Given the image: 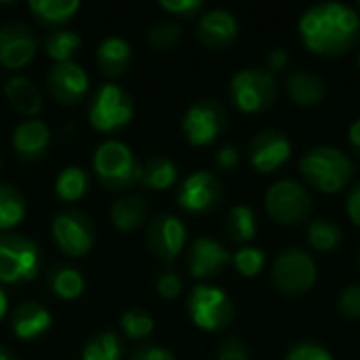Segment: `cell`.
Instances as JSON below:
<instances>
[{
  "instance_id": "22",
  "label": "cell",
  "mask_w": 360,
  "mask_h": 360,
  "mask_svg": "<svg viewBox=\"0 0 360 360\" xmlns=\"http://www.w3.org/2000/svg\"><path fill=\"white\" fill-rule=\"evenodd\" d=\"M131 59H133V51L124 38L112 36L97 46V68L108 78H116L124 74L127 68L131 65Z\"/></svg>"
},
{
  "instance_id": "17",
  "label": "cell",
  "mask_w": 360,
  "mask_h": 360,
  "mask_svg": "<svg viewBox=\"0 0 360 360\" xmlns=\"http://www.w3.org/2000/svg\"><path fill=\"white\" fill-rule=\"evenodd\" d=\"M232 264V253L215 238L200 236L192 243L188 253V270L194 278L207 281L219 276Z\"/></svg>"
},
{
  "instance_id": "34",
  "label": "cell",
  "mask_w": 360,
  "mask_h": 360,
  "mask_svg": "<svg viewBox=\"0 0 360 360\" xmlns=\"http://www.w3.org/2000/svg\"><path fill=\"white\" fill-rule=\"evenodd\" d=\"M232 266L245 278H255L266 266V253L257 247H243L232 255Z\"/></svg>"
},
{
  "instance_id": "48",
  "label": "cell",
  "mask_w": 360,
  "mask_h": 360,
  "mask_svg": "<svg viewBox=\"0 0 360 360\" xmlns=\"http://www.w3.org/2000/svg\"><path fill=\"white\" fill-rule=\"evenodd\" d=\"M0 360H15V359H13V354H11L6 348H2V346H0Z\"/></svg>"
},
{
  "instance_id": "5",
  "label": "cell",
  "mask_w": 360,
  "mask_h": 360,
  "mask_svg": "<svg viewBox=\"0 0 360 360\" xmlns=\"http://www.w3.org/2000/svg\"><path fill=\"white\" fill-rule=\"evenodd\" d=\"M314 200L308 188L295 179H278L266 192V213L281 226H302L310 219Z\"/></svg>"
},
{
  "instance_id": "12",
  "label": "cell",
  "mask_w": 360,
  "mask_h": 360,
  "mask_svg": "<svg viewBox=\"0 0 360 360\" xmlns=\"http://www.w3.org/2000/svg\"><path fill=\"white\" fill-rule=\"evenodd\" d=\"M221 198H224V186L219 177L211 171H196L188 175L177 190L179 207L192 215H200L217 209Z\"/></svg>"
},
{
  "instance_id": "49",
  "label": "cell",
  "mask_w": 360,
  "mask_h": 360,
  "mask_svg": "<svg viewBox=\"0 0 360 360\" xmlns=\"http://www.w3.org/2000/svg\"><path fill=\"white\" fill-rule=\"evenodd\" d=\"M356 65H359V70H360V44H359V51H356Z\"/></svg>"
},
{
  "instance_id": "10",
  "label": "cell",
  "mask_w": 360,
  "mask_h": 360,
  "mask_svg": "<svg viewBox=\"0 0 360 360\" xmlns=\"http://www.w3.org/2000/svg\"><path fill=\"white\" fill-rule=\"evenodd\" d=\"M228 116L219 101L200 99L188 108L181 120V129L190 146L205 148L217 141V137L226 131Z\"/></svg>"
},
{
  "instance_id": "3",
  "label": "cell",
  "mask_w": 360,
  "mask_h": 360,
  "mask_svg": "<svg viewBox=\"0 0 360 360\" xmlns=\"http://www.w3.org/2000/svg\"><path fill=\"white\" fill-rule=\"evenodd\" d=\"M93 171L108 190H127L141 177V165L133 150L116 139L103 141L93 156Z\"/></svg>"
},
{
  "instance_id": "18",
  "label": "cell",
  "mask_w": 360,
  "mask_h": 360,
  "mask_svg": "<svg viewBox=\"0 0 360 360\" xmlns=\"http://www.w3.org/2000/svg\"><path fill=\"white\" fill-rule=\"evenodd\" d=\"M196 38L211 51L226 49L238 38V21L226 8L207 11L196 25Z\"/></svg>"
},
{
  "instance_id": "31",
  "label": "cell",
  "mask_w": 360,
  "mask_h": 360,
  "mask_svg": "<svg viewBox=\"0 0 360 360\" xmlns=\"http://www.w3.org/2000/svg\"><path fill=\"white\" fill-rule=\"evenodd\" d=\"M89 192V175L84 169L80 167H65L55 181V194L65 200V202H74L80 200L84 194Z\"/></svg>"
},
{
  "instance_id": "52",
  "label": "cell",
  "mask_w": 360,
  "mask_h": 360,
  "mask_svg": "<svg viewBox=\"0 0 360 360\" xmlns=\"http://www.w3.org/2000/svg\"><path fill=\"white\" fill-rule=\"evenodd\" d=\"M359 13H360V4H359Z\"/></svg>"
},
{
  "instance_id": "2",
  "label": "cell",
  "mask_w": 360,
  "mask_h": 360,
  "mask_svg": "<svg viewBox=\"0 0 360 360\" xmlns=\"http://www.w3.org/2000/svg\"><path fill=\"white\" fill-rule=\"evenodd\" d=\"M300 173L312 190L338 194L350 184L354 162L335 146H316L300 158Z\"/></svg>"
},
{
  "instance_id": "26",
  "label": "cell",
  "mask_w": 360,
  "mask_h": 360,
  "mask_svg": "<svg viewBox=\"0 0 360 360\" xmlns=\"http://www.w3.org/2000/svg\"><path fill=\"white\" fill-rule=\"evenodd\" d=\"M177 181V167L169 158H150L141 165V177L139 184L148 190H169Z\"/></svg>"
},
{
  "instance_id": "42",
  "label": "cell",
  "mask_w": 360,
  "mask_h": 360,
  "mask_svg": "<svg viewBox=\"0 0 360 360\" xmlns=\"http://www.w3.org/2000/svg\"><path fill=\"white\" fill-rule=\"evenodd\" d=\"M129 360H175V354L158 344H141L133 350Z\"/></svg>"
},
{
  "instance_id": "13",
  "label": "cell",
  "mask_w": 360,
  "mask_h": 360,
  "mask_svg": "<svg viewBox=\"0 0 360 360\" xmlns=\"http://www.w3.org/2000/svg\"><path fill=\"white\" fill-rule=\"evenodd\" d=\"M291 154V139L278 129H264L249 143V162L262 175H270L287 165Z\"/></svg>"
},
{
  "instance_id": "32",
  "label": "cell",
  "mask_w": 360,
  "mask_h": 360,
  "mask_svg": "<svg viewBox=\"0 0 360 360\" xmlns=\"http://www.w3.org/2000/svg\"><path fill=\"white\" fill-rule=\"evenodd\" d=\"M122 359V346L116 333L101 331L89 338V342L82 348V360H120Z\"/></svg>"
},
{
  "instance_id": "28",
  "label": "cell",
  "mask_w": 360,
  "mask_h": 360,
  "mask_svg": "<svg viewBox=\"0 0 360 360\" xmlns=\"http://www.w3.org/2000/svg\"><path fill=\"white\" fill-rule=\"evenodd\" d=\"M46 281H49V289L59 300H76L84 291V278L72 266H55V268H51Z\"/></svg>"
},
{
  "instance_id": "41",
  "label": "cell",
  "mask_w": 360,
  "mask_h": 360,
  "mask_svg": "<svg viewBox=\"0 0 360 360\" xmlns=\"http://www.w3.org/2000/svg\"><path fill=\"white\" fill-rule=\"evenodd\" d=\"M217 360H249V348L238 338H226L219 344Z\"/></svg>"
},
{
  "instance_id": "45",
  "label": "cell",
  "mask_w": 360,
  "mask_h": 360,
  "mask_svg": "<svg viewBox=\"0 0 360 360\" xmlns=\"http://www.w3.org/2000/svg\"><path fill=\"white\" fill-rule=\"evenodd\" d=\"M287 63H289V53H287L285 49H274V51L268 55V68H270L272 74L283 72V70L287 68Z\"/></svg>"
},
{
  "instance_id": "1",
  "label": "cell",
  "mask_w": 360,
  "mask_h": 360,
  "mask_svg": "<svg viewBox=\"0 0 360 360\" xmlns=\"http://www.w3.org/2000/svg\"><path fill=\"white\" fill-rule=\"evenodd\" d=\"M304 46L321 57H342L360 44V13L344 2H321L300 17Z\"/></svg>"
},
{
  "instance_id": "50",
  "label": "cell",
  "mask_w": 360,
  "mask_h": 360,
  "mask_svg": "<svg viewBox=\"0 0 360 360\" xmlns=\"http://www.w3.org/2000/svg\"><path fill=\"white\" fill-rule=\"evenodd\" d=\"M359 266H360V255H359Z\"/></svg>"
},
{
  "instance_id": "38",
  "label": "cell",
  "mask_w": 360,
  "mask_h": 360,
  "mask_svg": "<svg viewBox=\"0 0 360 360\" xmlns=\"http://www.w3.org/2000/svg\"><path fill=\"white\" fill-rule=\"evenodd\" d=\"M285 360H333V354L327 348H323L321 344L300 342L287 352Z\"/></svg>"
},
{
  "instance_id": "11",
  "label": "cell",
  "mask_w": 360,
  "mask_h": 360,
  "mask_svg": "<svg viewBox=\"0 0 360 360\" xmlns=\"http://www.w3.org/2000/svg\"><path fill=\"white\" fill-rule=\"evenodd\" d=\"M51 232L59 251L68 257H82L95 245V228L86 213L70 209L55 215Z\"/></svg>"
},
{
  "instance_id": "35",
  "label": "cell",
  "mask_w": 360,
  "mask_h": 360,
  "mask_svg": "<svg viewBox=\"0 0 360 360\" xmlns=\"http://www.w3.org/2000/svg\"><path fill=\"white\" fill-rule=\"evenodd\" d=\"M120 327L129 340H143L154 331V319L143 310H129L122 314Z\"/></svg>"
},
{
  "instance_id": "30",
  "label": "cell",
  "mask_w": 360,
  "mask_h": 360,
  "mask_svg": "<svg viewBox=\"0 0 360 360\" xmlns=\"http://www.w3.org/2000/svg\"><path fill=\"white\" fill-rule=\"evenodd\" d=\"M344 232L329 219H314L308 224V245L319 253H331L340 249Z\"/></svg>"
},
{
  "instance_id": "14",
  "label": "cell",
  "mask_w": 360,
  "mask_h": 360,
  "mask_svg": "<svg viewBox=\"0 0 360 360\" xmlns=\"http://www.w3.org/2000/svg\"><path fill=\"white\" fill-rule=\"evenodd\" d=\"M186 240H188L186 224L177 215H171V213L156 215L146 234L148 249L165 262L177 259V255L186 247Z\"/></svg>"
},
{
  "instance_id": "29",
  "label": "cell",
  "mask_w": 360,
  "mask_h": 360,
  "mask_svg": "<svg viewBox=\"0 0 360 360\" xmlns=\"http://www.w3.org/2000/svg\"><path fill=\"white\" fill-rule=\"evenodd\" d=\"M25 217V198L13 186L0 184V232L17 228Z\"/></svg>"
},
{
  "instance_id": "4",
  "label": "cell",
  "mask_w": 360,
  "mask_h": 360,
  "mask_svg": "<svg viewBox=\"0 0 360 360\" xmlns=\"http://www.w3.org/2000/svg\"><path fill=\"white\" fill-rule=\"evenodd\" d=\"M276 78L270 70L247 68L232 76L228 95L232 105L243 114H259L272 108L276 99Z\"/></svg>"
},
{
  "instance_id": "8",
  "label": "cell",
  "mask_w": 360,
  "mask_h": 360,
  "mask_svg": "<svg viewBox=\"0 0 360 360\" xmlns=\"http://www.w3.org/2000/svg\"><path fill=\"white\" fill-rule=\"evenodd\" d=\"M40 270V249L21 234L0 232V283L15 285L36 278Z\"/></svg>"
},
{
  "instance_id": "19",
  "label": "cell",
  "mask_w": 360,
  "mask_h": 360,
  "mask_svg": "<svg viewBox=\"0 0 360 360\" xmlns=\"http://www.w3.org/2000/svg\"><path fill=\"white\" fill-rule=\"evenodd\" d=\"M11 146L19 158L27 162L40 160L51 146V131L42 120H36V118L23 120L21 124L15 127Z\"/></svg>"
},
{
  "instance_id": "36",
  "label": "cell",
  "mask_w": 360,
  "mask_h": 360,
  "mask_svg": "<svg viewBox=\"0 0 360 360\" xmlns=\"http://www.w3.org/2000/svg\"><path fill=\"white\" fill-rule=\"evenodd\" d=\"M181 38V25L177 23H158L150 27L148 32V44L156 51H169L173 49Z\"/></svg>"
},
{
  "instance_id": "27",
  "label": "cell",
  "mask_w": 360,
  "mask_h": 360,
  "mask_svg": "<svg viewBox=\"0 0 360 360\" xmlns=\"http://www.w3.org/2000/svg\"><path fill=\"white\" fill-rule=\"evenodd\" d=\"M27 6L40 23L61 25L78 13L80 2H76V0H30Z\"/></svg>"
},
{
  "instance_id": "20",
  "label": "cell",
  "mask_w": 360,
  "mask_h": 360,
  "mask_svg": "<svg viewBox=\"0 0 360 360\" xmlns=\"http://www.w3.org/2000/svg\"><path fill=\"white\" fill-rule=\"evenodd\" d=\"M53 316L51 312L38 304V302H25L17 306V310L11 316V331L21 340V342H32L44 335L51 329Z\"/></svg>"
},
{
  "instance_id": "40",
  "label": "cell",
  "mask_w": 360,
  "mask_h": 360,
  "mask_svg": "<svg viewBox=\"0 0 360 360\" xmlns=\"http://www.w3.org/2000/svg\"><path fill=\"white\" fill-rule=\"evenodd\" d=\"M156 289H158V295H160L162 300H175V297L181 295L184 283H181L179 274H175V272H162V274L158 276Z\"/></svg>"
},
{
  "instance_id": "15",
  "label": "cell",
  "mask_w": 360,
  "mask_h": 360,
  "mask_svg": "<svg viewBox=\"0 0 360 360\" xmlns=\"http://www.w3.org/2000/svg\"><path fill=\"white\" fill-rule=\"evenodd\" d=\"M34 32L21 21H8L0 27V65L6 70L25 68L36 55Z\"/></svg>"
},
{
  "instance_id": "44",
  "label": "cell",
  "mask_w": 360,
  "mask_h": 360,
  "mask_svg": "<svg viewBox=\"0 0 360 360\" xmlns=\"http://www.w3.org/2000/svg\"><path fill=\"white\" fill-rule=\"evenodd\" d=\"M346 215L350 217V221L354 226L360 228V181L350 188V192L346 196Z\"/></svg>"
},
{
  "instance_id": "6",
  "label": "cell",
  "mask_w": 360,
  "mask_h": 360,
  "mask_svg": "<svg viewBox=\"0 0 360 360\" xmlns=\"http://www.w3.org/2000/svg\"><path fill=\"white\" fill-rule=\"evenodd\" d=\"M319 270L314 257L297 247L285 249L272 264V285L278 293L295 297L308 293L316 283Z\"/></svg>"
},
{
  "instance_id": "37",
  "label": "cell",
  "mask_w": 360,
  "mask_h": 360,
  "mask_svg": "<svg viewBox=\"0 0 360 360\" xmlns=\"http://www.w3.org/2000/svg\"><path fill=\"white\" fill-rule=\"evenodd\" d=\"M338 310L344 319L356 321L360 319V285H348L342 289L340 297H338Z\"/></svg>"
},
{
  "instance_id": "23",
  "label": "cell",
  "mask_w": 360,
  "mask_h": 360,
  "mask_svg": "<svg viewBox=\"0 0 360 360\" xmlns=\"http://www.w3.org/2000/svg\"><path fill=\"white\" fill-rule=\"evenodd\" d=\"M4 95L13 110L23 116H38L42 110V97L36 84L27 76H13L4 84Z\"/></svg>"
},
{
  "instance_id": "46",
  "label": "cell",
  "mask_w": 360,
  "mask_h": 360,
  "mask_svg": "<svg viewBox=\"0 0 360 360\" xmlns=\"http://www.w3.org/2000/svg\"><path fill=\"white\" fill-rule=\"evenodd\" d=\"M348 141H350V148L360 156V118L350 124V129H348Z\"/></svg>"
},
{
  "instance_id": "16",
  "label": "cell",
  "mask_w": 360,
  "mask_h": 360,
  "mask_svg": "<svg viewBox=\"0 0 360 360\" xmlns=\"http://www.w3.org/2000/svg\"><path fill=\"white\" fill-rule=\"evenodd\" d=\"M46 89H49L51 97L57 103H61V105H78L84 99L86 91H89V76L74 61L55 63L49 70Z\"/></svg>"
},
{
  "instance_id": "47",
  "label": "cell",
  "mask_w": 360,
  "mask_h": 360,
  "mask_svg": "<svg viewBox=\"0 0 360 360\" xmlns=\"http://www.w3.org/2000/svg\"><path fill=\"white\" fill-rule=\"evenodd\" d=\"M6 310H8V300H6V293H4L2 287H0V319H4Z\"/></svg>"
},
{
  "instance_id": "25",
  "label": "cell",
  "mask_w": 360,
  "mask_h": 360,
  "mask_svg": "<svg viewBox=\"0 0 360 360\" xmlns=\"http://www.w3.org/2000/svg\"><path fill=\"white\" fill-rule=\"evenodd\" d=\"M226 234L236 245H247L257 236V217L255 211L247 205H236L226 217Z\"/></svg>"
},
{
  "instance_id": "9",
  "label": "cell",
  "mask_w": 360,
  "mask_h": 360,
  "mask_svg": "<svg viewBox=\"0 0 360 360\" xmlns=\"http://www.w3.org/2000/svg\"><path fill=\"white\" fill-rule=\"evenodd\" d=\"M133 112H135V103L131 95L118 84L108 82L97 89L89 108V120L95 131L110 133L129 124Z\"/></svg>"
},
{
  "instance_id": "39",
  "label": "cell",
  "mask_w": 360,
  "mask_h": 360,
  "mask_svg": "<svg viewBox=\"0 0 360 360\" xmlns=\"http://www.w3.org/2000/svg\"><path fill=\"white\" fill-rule=\"evenodd\" d=\"M202 6H205L202 0H160L162 11L177 15V17H186V19L196 17L202 11Z\"/></svg>"
},
{
  "instance_id": "43",
  "label": "cell",
  "mask_w": 360,
  "mask_h": 360,
  "mask_svg": "<svg viewBox=\"0 0 360 360\" xmlns=\"http://www.w3.org/2000/svg\"><path fill=\"white\" fill-rule=\"evenodd\" d=\"M238 162H240V152L234 146H224L215 156V165L221 171H234L238 167Z\"/></svg>"
},
{
  "instance_id": "21",
  "label": "cell",
  "mask_w": 360,
  "mask_h": 360,
  "mask_svg": "<svg viewBox=\"0 0 360 360\" xmlns=\"http://www.w3.org/2000/svg\"><path fill=\"white\" fill-rule=\"evenodd\" d=\"M285 86H287L289 99L295 105H302V108H314L327 95L325 80L321 76L312 74V72H306V70H297V72L289 74Z\"/></svg>"
},
{
  "instance_id": "33",
  "label": "cell",
  "mask_w": 360,
  "mask_h": 360,
  "mask_svg": "<svg viewBox=\"0 0 360 360\" xmlns=\"http://www.w3.org/2000/svg\"><path fill=\"white\" fill-rule=\"evenodd\" d=\"M78 49H80V36L72 30H57L49 34L44 40V51L55 63L72 61Z\"/></svg>"
},
{
  "instance_id": "7",
  "label": "cell",
  "mask_w": 360,
  "mask_h": 360,
  "mask_svg": "<svg viewBox=\"0 0 360 360\" xmlns=\"http://www.w3.org/2000/svg\"><path fill=\"white\" fill-rule=\"evenodd\" d=\"M188 314L198 329L217 333L232 325L234 304L219 287L198 285L188 295Z\"/></svg>"
},
{
  "instance_id": "24",
  "label": "cell",
  "mask_w": 360,
  "mask_h": 360,
  "mask_svg": "<svg viewBox=\"0 0 360 360\" xmlns=\"http://www.w3.org/2000/svg\"><path fill=\"white\" fill-rule=\"evenodd\" d=\"M146 213H148V202L143 196L139 194H133V196H124L120 200H116L112 205V211H110V217H112V224L118 232H133L137 230L143 219H146Z\"/></svg>"
},
{
  "instance_id": "51",
  "label": "cell",
  "mask_w": 360,
  "mask_h": 360,
  "mask_svg": "<svg viewBox=\"0 0 360 360\" xmlns=\"http://www.w3.org/2000/svg\"><path fill=\"white\" fill-rule=\"evenodd\" d=\"M0 165H2V158H0Z\"/></svg>"
}]
</instances>
